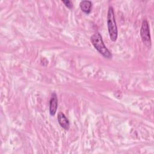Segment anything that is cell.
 I'll use <instances>...</instances> for the list:
<instances>
[{
  "label": "cell",
  "instance_id": "cell-1",
  "mask_svg": "<svg viewBox=\"0 0 154 154\" xmlns=\"http://www.w3.org/2000/svg\"><path fill=\"white\" fill-rule=\"evenodd\" d=\"M90 40L95 49L105 58L109 59L112 58V54L104 45L102 36L99 32H97L92 35L90 37Z\"/></svg>",
  "mask_w": 154,
  "mask_h": 154
},
{
  "label": "cell",
  "instance_id": "cell-2",
  "mask_svg": "<svg viewBox=\"0 0 154 154\" xmlns=\"http://www.w3.org/2000/svg\"><path fill=\"white\" fill-rule=\"evenodd\" d=\"M107 26L111 40L112 42H116L118 37V30L114 9L111 6L109 7L107 13Z\"/></svg>",
  "mask_w": 154,
  "mask_h": 154
},
{
  "label": "cell",
  "instance_id": "cell-3",
  "mask_svg": "<svg viewBox=\"0 0 154 154\" xmlns=\"http://www.w3.org/2000/svg\"><path fill=\"white\" fill-rule=\"evenodd\" d=\"M140 35L143 43L148 48L151 46V39L149 31V23L147 20H144L142 22L140 29Z\"/></svg>",
  "mask_w": 154,
  "mask_h": 154
},
{
  "label": "cell",
  "instance_id": "cell-4",
  "mask_svg": "<svg viewBox=\"0 0 154 154\" xmlns=\"http://www.w3.org/2000/svg\"><path fill=\"white\" fill-rule=\"evenodd\" d=\"M57 107H58L57 96V94L55 92H54L51 95V97L49 102V113L51 116H54L55 114L57 112Z\"/></svg>",
  "mask_w": 154,
  "mask_h": 154
},
{
  "label": "cell",
  "instance_id": "cell-5",
  "mask_svg": "<svg viewBox=\"0 0 154 154\" xmlns=\"http://www.w3.org/2000/svg\"><path fill=\"white\" fill-rule=\"evenodd\" d=\"M57 119L60 125L63 128H64L65 130H67V131L69 129V128H70L69 121L63 112H58L57 116Z\"/></svg>",
  "mask_w": 154,
  "mask_h": 154
},
{
  "label": "cell",
  "instance_id": "cell-6",
  "mask_svg": "<svg viewBox=\"0 0 154 154\" xmlns=\"http://www.w3.org/2000/svg\"><path fill=\"white\" fill-rule=\"evenodd\" d=\"M80 8L81 10L86 14H89L91 12L92 3L90 1H82L80 2Z\"/></svg>",
  "mask_w": 154,
  "mask_h": 154
},
{
  "label": "cell",
  "instance_id": "cell-7",
  "mask_svg": "<svg viewBox=\"0 0 154 154\" xmlns=\"http://www.w3.org/2000/svg\"><path fill=\"white\" fill-rule=\"evenodd\" d=\"M62 2L64 4L66 7H67L70 9L73 7V4L70 1H62Z\"/></svg>",
  "mask_w": 154,
  "mask_h": 154
}]
</instances>
